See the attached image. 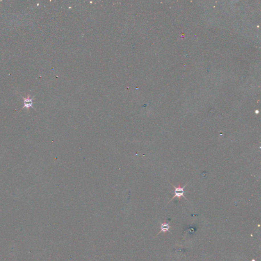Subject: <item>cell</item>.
I'll list each match as a JSON object with an SVG mask.
<instances>
[{"instance_id":"2","label":"cell","mask_w":261,"mask_h":261,"mask_svg":"<svg viewBox=\"0 0 261 261\" xmlns=\"http://www.w3.org/2000/svg\"><path fill=\"white\" fill-rule=\"evenodd\" d=\"M30 95H28L27 97H23V99H24V107L23 108V109L24 108H26L27 109H29V108L31 107L32 108L34 109L33 107V99H31L30 97Z\"/></svg>"},{"instance_id":"3","label":"cell","mask_w":261,"mask_h":261,"mask_svg":"<svg viewBox=\"0 0 261 261\" xmlns=\"http://www.w3.org/2000/svg\"><path fill=\"white\" fill-rule=\"evenodd\" d=\"M161 231H160L159 233H158V234H159L161 232H163L165 233L166 232H168L170 233L171 234L170 232L169 231V229L171 227H170L169 225V223H161Z\"/></svg>"},{"instance_id":"1","label":"cell","mask_w":261,"mask_h":261,"mask_svg":"<svg viewBox=\"0 0 261 261\" xmlns=\"http://www.w3.org/2000/svg\"><path fill=\"white\" fill-rule=\"evenodd\" d=\"M187 185V184H186V185ZM186 185H185V186L183 187H181L180 186L178 187H176L174 186H173L174 188V196L173 197V198H172V200L174 198H175L176 197H178V198H180V197H181L182 196H183L185 197V196L184 195V189L185 187L186 186Z\"/></svg>"}]
</instances>
